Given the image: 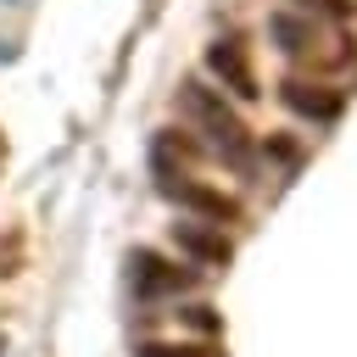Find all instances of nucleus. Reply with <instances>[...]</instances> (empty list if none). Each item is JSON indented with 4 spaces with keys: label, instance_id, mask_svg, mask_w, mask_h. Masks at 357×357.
Wrapping results in <instances>:
<instances>
[{
    "label": "nucleus",
    "instance_id": "obj_9",
    "mask_svg": "<svg viewBox=\"0 0 357 357\" xmlns=\"http://www.w3.org/2000/svg\"><path fill=\"white\" fill-rule=\"evenodd\" d=\"M139 357H218L212 346H139Z\"/></svg>",
    "mask_w": 357,
    "mask_h": 357
},
{
    "label": "nucleus",
    "instance_id": "obj_3",
    "mask_svg": "<svg viewBox=\"0 0 357 357\" xmlns=\"http://www.w3.org/2000/svg\"><path fill=\"white\" fill-rule=\"evenodd\" d=\"M134 290L139 296H173V290H190L195 284V273H184V268H167L162 257H151V251H134Z\"/></svg>",
    "mask_w": 357,
    "mask_h": 357
},
{
    "label": "nucleus",
    "instance_id": "obj_2",
    "mask_svg": "<svg viewBox=\"0 0 357 357\" xmlns=\"http://www.w3.org/2000/svg\"><path fill=\"white\" fill-rule=\"evenodd\" d=\"M206 67L223 78V89H234V95H257V73H251V61H245V50H240V39H218L212 50H206Z\"/></svg>",
    "mask_w": 357,
    "mask_h": 357
},
{
    "label": "nucleus",
    "instance_id": "obj_8",
    "mask_svg": "<svg viewBox=\"0 0 357 357\" xmlns=\"http://www.w3.org/2000/svg\"><path fill=\"white\" fill-rule=\"evenodd\" d=\"M301 11H312V17H329V22H340V17H351V0H296Z\"/></svg>",
    "mask_w": 357,
    "mask_h": 357
},
{
    "label": "nucleus",
    "instance_id": "obj_7",
    "mask_svg": "<svg viewBox=\"0 0 357 357\" xmlns=\"http://www.w3.org/2000/svg\"><path fill=\"white\" fill-rule=\"evenodd\" d=\"M268 33H273L290 56H307V50L318 45V28H312V22H296V17H284V11H279V17H268Z\"/></svg>",
    "mask_w": 357,
    "mask_h": 357
},
{
    "label": "nucleus",
    "instance_id": "obj_4",
    "mask_svg": "<svg viewBox=\"0 0 357 357\" xmlns=\"http://www.w3.org/2000/svg\"><path fill=\"white\" fill-rule=\"evenodd\" d=\"M173 245L184 251V257H195V262H229V234L223 229H212V223H173Z\"/></svg>",
    "mask_w": 357,
    "mask_h": 357
},
{
    "label": "nucleus",
    "instance_id": "obj_6",
    "mask_svg": "<svg viewBox=\"0 0 357 357\" xmlns=\"http://www.w3.org/2000/svg\"><path fill=\"white\" fill-rule=\"evenodd\" d=\"M162 190H167L178 206H195V212H206L212 223H229V218H234V201H229V195H218V190H206V184H190V178H178V184H173V178H167Z\"/></svg>",
    "mask_w": 357,
    "mask_h": 357
},
{
    "label": "nucleus",
    "instance_id": "obj_5",
    "mask_svg": "<svg viewBox=\"0 0 357 357\" xmlns=\"http://www.w3.org/2000/svg\"><path fill=\"white\" fill-rule=\"evenodd\" d=\"M284 106L301 112V117H312V123H329V117L340 112V95L324 89V84H301V78H290V84H284Z\"/></svg>",
    "mask_w": 357,
    "mask_h": 357
},
{
    "label": "nucleus",
    "instance_id": "obj_1",
    "mask_svg": "<svg viewBox=\"0 0 357 357\" xmlns=\"http://www.w3.org/2000/svg\"><path fill=\"white\" fill-rule=\"evenodd\" d=\"M178 112L206 134V145L218 151V156H229L234 167H245L251 162V134H245V123L234 117V106L218 95V89H206V84H178Z\"/></svg>",
    "mask_w": 357,
    "mask_h": 357
}]
</instances>
